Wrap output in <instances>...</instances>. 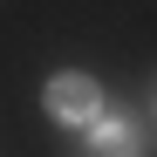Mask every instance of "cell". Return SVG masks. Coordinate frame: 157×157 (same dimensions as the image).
<instances>
[{
  "mask_svg": "<svg viewBox=\"0 0 157 157\" xmlns=\"http://www.w3.org/2000/svg\"><path fill=\"white\" fill-rule=\"evenodd\" d=\"M41 109H48V123H62V130H89L102 116V89L89 82V75H55V82L41 89Z\"/></svg>",
  "mask_w": 157,
  "mask_h": 157,
  "instance_id": "1",
  "label": "cell"
},
{
  "mask_svg": "<svg viewBox=\"0 0 157 157\" xmlns=\"http://www.w3.org/2000/svg\"><path fill=\"white\" fill-rule=\"evenodd\" d=\"M137 150H144V137H137L130 116H109V109H102L89 123V157H137Z\"/></svg>",
  "mask_w": 157,
  "mask_h": 157,
  "instance_id": "2",
  "label": "cell"
}]
</instances>
